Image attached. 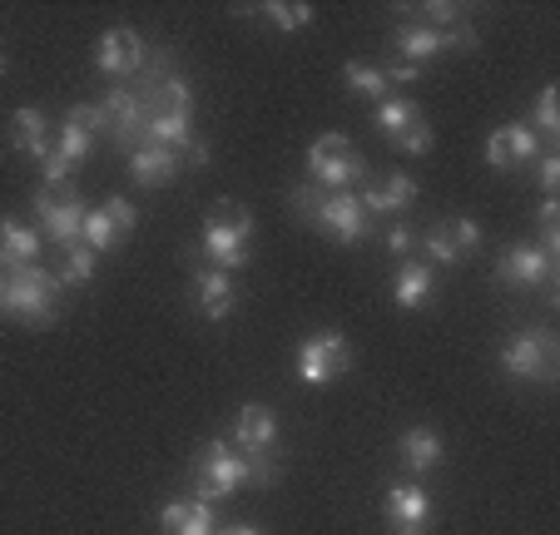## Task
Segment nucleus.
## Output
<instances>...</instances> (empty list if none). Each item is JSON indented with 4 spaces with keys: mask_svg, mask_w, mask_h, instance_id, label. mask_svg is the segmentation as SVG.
Returning <instances> with one entry per match:
<instances>
[{
    "mask_svg": "<svg viewBox=\"0 0 560 535\" xmlns=\"http://www.w3.org/2000/svg\"><path fill=\"white\" fill-rule=\"evenodd\" d=\"M248 239H254V213L244 203H213V213L203 219L199 248L209 258V268H223V274H238L248 268Z\"/></svg>",
    "mask_w": 560,
    "mask_h": 535,
    "instance_id": "nucleus-1",
    "label": "nucleus"
},
{
    "mask_svg": "<svg viewBox=\"0 0 560 535\" xmlns=\"http://www.w3.org/2000/svg\"><path fill=\"white\" fill-rule=\"evenodd\" d=\"M60 278L45 274L40 263L31 268H5V317L25 327H50L60 317Z\"/></svg>",
    "mask_w": 560,
    "mask_h": 535,
    "instance_id": "nucleus-2",
    "label": "nucleus"
},
{
    "mask_svg": "<svg viewBox=\"0 0 560 535\" xmlns=\"http://www.w3.org/2000/svg\"><path fill=\"white\" fill-rule=\"evenodd\" d=\"M307 178L328 194H352V184H368V159L352 154L342 129H328L307 144Z\"/></svg>",
    "mask_w": 560,
    "mask_h": 535,
    "instance_id": "nucleus-3",
    "label": "nucleus"
},
{
    "mask_svg": "<svg viewBox=\"0 0 560 535\" xmlns=\"http://www.w3.org/2000/svg\"><path fill=\"white\" fill-rule=\"evenodd\" d=\"M293 362H298V382H303V387H328V382H338L342 372L352 368V347L338 327H323V333L298 342Z\"/></svg>",
    "mask_w": 560,
    "mask_h": 535,
    "instance_id": "nucleus-4",
    "label": "nucleus"
},
{
    "mask_svg": "<svg viewBox=\"0 0 560 535\" xmlns=\"http://www.w3.org/2000/svg\"><path fill=\"white\" fill-rule=\"evenodd\" d=\"M501 368H506V377H516V382H556L560 342L546 333V327L516 333L506 347H501Z\"/></svg>",
    "mask_w": 560,
    "mask_h": 535,
    "instance_id": "nucleus-5",
    "label": "nucleus"
},
{
    "mask_svg": "<svg viewBox=\"0 0 560 535\" xmlns=\"http://www.w3.org/2000/svg\"><path fill=\"white\" fill-rule=\"evenodd\" d=\"M248 481V456L233 441H209L199 452V496L203 501H229Z\"/></svg>",
    "mask_w": 560,
    "mask_h": 535,
    "instance_id": "nucleus-6",
    "label": "nucleus"
},
{
    "mask_svg": "<svg viewBox=\"0 0 560 535\" xmlns=\"http://www.w3.org/2000/svg\"><path fill=\"white\" fill-rule=\"evenodd\" d=\"M307 223L313 229H323L332 243H362L372 233V219L362 213V203H358V194H328V199H317L313 203V213H307Z\"/></svg>",
    "mask_w": 560,
    "mask_h": 535,
    "instance_id": "nucleus-7",
    "label": "nucleus"
},
{
    "mask_svg": "<svg viewBox=\"0 0 560 535\" xmlns=\"http://www.w3.org/2000/svg\"><path fill=\"white\" fill-rule=\"evenodd\" d=\"M35 219H40V239L74 248L80 233H85V203L70 199V194H35Z\"/></svg>",
    "mask_w": 560,
    "mask_h": 535,
    "instance_id": "nucleus-8",
    "label": "nucleus"
},
{
    "mask_svg": "<svg viewBox=\"0 0 560 535\" xmlns=\"http://www.w3.org/2000/svg\"><path fill=\"white\" fill-rule=\"evenodd\" d=\"M382 515H387L392 535H427V521H432V496L417 481H397L382 496Z\"/></svg>",
    "mask_w": 560,
    "mask_h": 535,
    "instance_id": "nucleus-9",
    "label": "nucleus"
},
{
    "mask_svg": "<svg viewBox=\"0 0 560 535\" xmlns=\"http://www.w3.org/2000/svg\"><path fill=\"white\" fill-rule=\"evenodd\" d=\"M95 70L109 74V80H129V74L144 70V40H139V31H129V25H115V31L100 35Z\"/></svg>",
    "mask_w": 560,
    "mask_h": 535,
    "instance_id": "nucleus-10",
    "label": "nucleus"
},
{
    "mask_svg": "<svg viewBox=\"0 0 560 535\" xmlns=\"http://www.w3.org/2000/svg\"><path fill=\"white\" fill-rule=\"evenodd\" d=\"M481 243V229H476L466 213H456V219H442L436 229H427V239H422V248H427V258L432 263H442V268H456V263L466 258V253Z\"/></svg>",
    "mask_w": 560,
    "mask_h": 535,
    "instance_id": "nucleus-11",
    "label": "nucleus"
},
{
    "mask_svg": "<svg viewBox=\"0 0 560 535\" xmlns=\"http://www.w3.org/2000/svg\"><path fill=\"white\" fill-rule=\"evenodd\" d=\"M497 278L506 288H550V278H556V258H546L536 243H516V248L501 253Z\"/></svg>",
    "mask_w": 560,
    "mask_h": 535,
    "instance_id": "nucleus-12",
    "label": "nucleus"
},
{
    "mask_svg": "<svg viewBox=\"0 0 560 535\" xmlns=\"http://www.w3.org/2000/svg\"><path fill=\"white\" fill-rule=\"evenodd\" d=\"M540 139H536V129L521 119V125H501L497 135L487 139V164L491 168H526V164H536L540 159Z\"/></svg>",
    "mask_w": 560,
    "mask_h": 535,
    "instance_id": "nucleus-13",
    "label": "nucleus"
},
{
    "mask_svg": "<svg viewBox=\"0 0 560 535\" xmlns=\"http://www.w3.org/2000/svg\"><path fill=\"white\" fill-rule=\"evenodd\" d=\"M189 298H194V313H199L203 323H223V317L233 313L238 288H233V274H223V268H199L189 283Z\"/></svg>",
    "mask_w": 560,
    "mask_h": 535,
    "instance_id": "nucleus-14",
    "label": "nucleus"
},
{
    "mask_svg": "<svg viewBox=\"0 0 560 535\" xmlns=\"http://www.w3.org/2000/svg\"><path fill=\"white\" fill-rule=\"evenodd\" d=\"M392 50L402 55V65H432L446 55V31H432L427 21H402L397 31H392Z\"/></svg>",
    "mask_w": 560,
    "mask_h": 535,
    "instance_id": "nucleus-15",
    "label": "nucleus"
},
{
    "mask_svg": "<svg viewBox=\"0 0 560 535\" xmlns=\"http://www.w3.org/2000/svg\"><path fill=\"white\" fill-rule=\"evenodd\" d=\"M273 441H278V417L268 407H258V402H248L238 417H233V446L244 456H264L273 452Z\"/></svg>",
    "mask_w": 560,
    "mask_h": 535,
    "instance_id": "nucleus-16",
    "label": "nucleus"
},
{
    "mask_svg": "<svg viewBox=\"0 0 560 535\" xmlns=\"http://www.w3.org/2000/svg\"><path fill=\"white\" fill-rule=\"evenodd\" d=\"M184 168V159L174 154V149H159V144H129V174H135V184H144V189H159V184H174Z\"/></svg>",
    "mask_w": 560,
    "mask_h": 535,
    "instance_id": "nucleus-17",
    "label": "nucleus"
},
{
    "mask_svg": "<svg viewBox=\"0 0 560 535\" xmlns=\"http://www.w3.org/2000/svg\"><path fill=\"white\" fill-rule=\"evenodd\" d=\"M397 456H402V466L412 476H427V472L442 466L446 446H442V437H436L432 427H407L402 437H397Z\"/></svg>",
    "mask_w": 560,
    "mask_h": 535,
    "instance_id": "nucleus-18",
    "label": "nucleus"
},
{
    "mask_svg": "<svg viewBox=\"0 0 560 535\" xmlns=\"http://www.w3.org/2000/svg\"><path fill=\"white\" fill-rule=\"evenodd\" d=\"M5 139H11L15 154L35 159V164H40V159L55 149V139H50V119H45L40 109H15V115H11V135H5Z\"/></svg>",
    "mask_w": 560,
    "mask_h": 535,
    "instance_id": "nucleus-19",
    "label": "nucleus"
},
{
    "mask_svg": "<svg viewBox=\"0 0 560 535\" xmlns=\"http://www.w3.org/2000/svg\"><path fill=\"white\" fill-rule=\"evenodd\" d=\"M40 229H31V223L21 219H0V268H31V263H40Z\"/></svg>",
    "mask_w": 560,
    "mask_h": 535,
    "instance_id": "nucleus-20",
    "label": "nucleus"
},
{
    "mask_svg": "<svg viewBox=\"0 0 560 535\" xmlns=\"http://www.w3.org/2000/svg\"><path fill=\"white\" fill-rule=\"evenodd\" d=\"M159 531L164 535H219L213 521V501H174L159 511Z\"/></svg>",
    "mask_w": 560,
    "mask_h": 535,
    "instance_id": "nucleus-21",
    "label": "nucleus"
},
{
    "mask_svg": "<svg viewBox=\"0 0 560 535\" xmlns=\"http://www.w3.org/2000/svg\"><path fill=\"white\" fill-rule=\"evenodd\" d=\"M432 263H402L397 274H392V298H397V307L402 313H422L427 303H432Z\"/></svg>",
    "mask_w": 560,
    "mask_h": 535,
    "instance_id": "nucleus-22",
    "label": "nucleus"
},
{
    "mask_svg": "<svg viewBox=\"0 0 560 535\" xmlns=\"http://www.w3.org/2000/svg\"><path fill=\"white\" fill-rule=\"evenodd\" d=\"M342 84H348L352 95L372 100V105H382V100L392 95V90H387V74H382V65H362V60H348V65H342Z\"/></svg>",
    "mask_w": 560,
    "mask_h": 535,
    "instance_id": "nucleus-23",
    "label": "nucleus"
},
{
    "mask_svg": "<svg viewBox=\"0 0 560 535\" xmlns=\"http://www.w3.org/2000/svg\"><path fill=\"white\" fill-rule=\"evenodd\" d=\"M412 119H422V109H417L412 100H402V95H387L377 109H372V125H377V135H387V144L402 135Z\"/></svg>",
    "mask_w": 560,
    "mask_h": 535,
    "instance_id": "nucleus-24",
    "label": "nucleus"
},
{
    "mask_svg": "<svg viewBox=\"0 0 560 535\" xmlns=\"http://www.w3.org/2000/svg\"><path fill=\"white\" fill-rule=\"evenodd\" d=\"M530 129H536V139L546 149H556L560 139V109H556V84H546L536 95V109H530Z\"/></svg>",
    "mask_w": 560,
    "mask_h": 535,
    "instance_id": "nucleus-25",
    "label": "nucleus"
},
{
    "mask_svg": "<svg viewBox=\"0 0 560 535\" xmlns=\"http://www.w3.org/2000/svg\"><path fill=\"white\" fill-rule=\"evenodd\" d=\"M55 154H60L65 164H85V159L95 154V135H90V129H80V125H70V119H65V125L55 129Z\"/></svg>",
    "mask_w": 560,
    "mask_h": 535,
    "instance_id": "nucleus-26",
    "label": "nucleus"
},
{
    "mask_svg": "<svg viewBox=\"0 0 560 535\" xmlns=\"http://www.w3.org/2000/svg\"><path fill=\"white\" fill-rule=\"evenodd\" d=\"M264 15L273 21V31H283V35H298L313 25V5H307V0H288V5L283 0H268Z\"/></svg>",
    "mask_w": 560,
    "mask_h": 535,
    "instance_id": "nucleus-27",
    "label": "nucleus"
},
{
    "mask_svg": "<svg viewBox=\"0 0 560 535\" xmlns=\"http://www.w3.org/2000/svg\"><path fill=\"white\" fill-rule=\"evenodd\" d=\"M95 258H100V253H90L85 243H74V248H65V263L55 268V278H60V283H70V288H85L90 278H95Z\"/></svg>",
    "mask_w": 560,
    "mask_h": 535,
    "instance_id": "nucleus-28",
    "label": "nucleus"
},
{
    "mask_svg": "<svg viewBox=\"0 0 560 535\" xmlns=\"http://www.w3.org/2000/svg\"><path fill=\"white\" fill-rule=\"evenodd\" d=\"M382 184V199H387V213L397 219V213H407L417 203V178L412 174H387V178H377Z\"/></svg>",
    "mask_w": 560,
    "mask_h": 535,
    "instance_id": "nucleus-29",
    "label": "nucleus"
},
{
    "mask_svg": "<svg viewBox=\"0 0 560 535\" xmlns=\"http://www.w3.org/2000/svg\"><path fill=\"white\" fill-rule=\"evenodd\" d=\"M80 243H85L90 253H109L119 243L115 223L105 219V209H85V233H80Z\"/></svg>",
    "mask_w": 560,
    "mask_h": 535,
    "instance_id": "nucleus-30",
    "label": "nucleus"
},
{
    "mask_svg": "<svg viewBox=\"0 0 560 535\" xmlns=\"http://www.w3.org/2000/svg\"><path fill=\"white\" fill-rule=\"evenodd\" d=\"M392 149H397V154H427V149H432V125H427V119H412L402 135L392 139Z\"/></svg>",
    "mask_w": 560,
    "mask_h": 535,
    "instance_id": "nucleus-31",
    "label": "nucleus"
},
{
    "mask_svg": "<svg viewBox=\"0 0 560 535\" xmlns=\"http://www.w3.org/2000/svg\"><path fill=\"white\" fill-rule=\"evenodd\" d=\"M100 209H105V219L115 223V233H119V239H129V233L139 229V209H135V203H129V199H119V194H115V199H105V203H100Z\"/></svg>",
    "mask_w": 560,
    "mask_h": 535,
    "instance_id": "nucleus-32",
    "label": "nucleus"
},
{
    "mask_svg": "<svg viewBox=\"0 0 560 535\" xmlns=\"http://www.w3.org/2000/svg\"><path fill=\"white\" fill-rule=\"evenodd\" d=\"M536 184H540V194H546V199H556V189H560V154H556V149H540Z\"/></svg>",
    "mask_w": 560,
    "mask_h": 535,
    "instance_id": "nucleus-33",
    "label": "nucleus"
},
{
    "mask_svg": "<svg viewBox=\"0 0 560 535\" xmlns=\"http://www.w3.org/2000/svg\"><path fill=\"white\" fill-rule=\"evenodd\" d=\"M70 168H74V164H65V159H60V154H55V149H50V154L40 159V178H45V194H60L65 184H70Z\"/></svg>",
    "mask_w": 560,
    "mask_h": 535,
    "instance_id": "nucleus-34",
    "label": "nucleus"
},
{
    "mask_svg": "<svg viewBox=\"0 0 560 535\" xmlns=\"http://www.w3.org/2000/svg\"><path fill=\"white\" fill-rule=\"evenodd\" d=\"M422 15H427V25L432 31H452V25H462V5H452V0H432V5H422Z\"/></svg>",
    "mask_w": 560,
    "mask_h": 535,
    "instance_id": "nucleus-35",
    "label": "nucleus"
},
{
    "mask_svg": "<svg viewBox=\"0 0 560 535\" xmlns=\"http://www.w3.org/2000/svg\"><path fill=\"white\" fill-rule=\"evenodd\" d=\"M382 239H387L392 253H402V258L417 248V233H412V223L407 219H387V233H382Z\"/></svg>",
    "mask_w": 560,
    "mask_h": 535,
    "instance_id": "nucleus-36",
    "label": "nucleus"
},
{
    "mask_svg": "<svg viewBox=\"0 0 560 535\" xmlns=\"http://www.w3.org/2000/svg\"><path fill=\"white\" fill-rule=\"evenodd\" d=\"M65 119H70V125H80V129H90V135H95V129H105V109H100V105H74Z\"/></svg>",
    "mask_w": 560,
    "mask_h": 535,
    "instance_id": "nucleus-37",
    "label": "nucleus"
},
{
    "mask_svg": "<svg viewBox=\"0 0 560 535\" xmlns=\"http://www.w3.org/2000/svg\"><path fill=\"white\" fill-rule=\"evenodd\" d=\"M382 74H387V90H407V84H417V80H422V70H417V65H402V60H397V65H387V70H382Z\"/></svg>",
    "mask_w": 560,
    "mask_h": 535,
    "instance_id": "nucleus-38",
    "label": "nucleus"
},
{
    "mask_svg": "<svg viewBox=\"0 0 560 535\" xmlns=\"http://www.w3.org/2000/svg\"><path fill=\"white\" fill-rule=\"evenodd\" d=\"M556 219H560V203H556V199H540L536 223H540V229H556Z\"/></svg>",
    "mask_w": 560,
    "mask_h": 535,
    "instance_id": "nucleus-39",
    "label": "nucleus"
},
{
    "mask_svg": "<svg viewBox=\"0 0 560 535\" xmlns=\"http://www.w3.org/2000/svg\"><path fill=\"white\" fill-rule=\"evenodd\" d=\"M219 535H264L258 525H229V531H219Z\"/></svg>",
    "mask_w": 560,
    "mask_h": 535,
    "instance_id": "nucleus-40",
    "label": "nucleus"
},
{
    "mask_svg": "<svg viewBox=\"0 0 560 535\" xmlns=\"http://www.w3.org/2000/svg\"><path fill=\"white\" fill-rule=\"evenodd\" d=\"M0 313H5V268H0Z\"/></svg>",
    "mask_w": 560,
    "mask_h": 535,
    "instance_id": "nucleus-41",
    "label": "nucleus"
},
{
    "mask_svg": "<svg viewBox=\"0 0 560 535\" xmlns=\"http://www.w3.org/2000/svg\"><path fill=\"white\" fill-rule=\"evenodd\" d=\"M0 74H5V55H0Z\"/></svg>",
    "mask_w": 560,
    "mask_h": 535,
    "instance_id": "nucleus-42",
    "label": "nucleus"
}]
</instances>
